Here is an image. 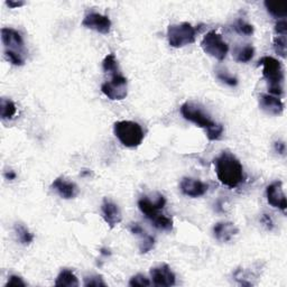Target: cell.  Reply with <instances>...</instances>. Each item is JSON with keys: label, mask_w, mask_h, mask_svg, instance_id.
I'll return each mask as SVG.
<instances>
[{"label": "cell", "mask_w": 287, "mask_h": 287, "mask_svg": "<svg viewBox=\"0 0 287 287\" xmlns=\"http://www.w3.org/2000/svg\"><path fill=\"white\" fill-rule=\"evenodd\" d=\"M82 25L103 35L109 34L111 29V20L109 17L99 14V12H90L86 15L82 21Z\"/></svg>", "instance_id": "cell-11"}, {"label": "cell", "mask_w": 287, "mask_h": 287, "mask_svg": "<svg viewBox=\"0 0 287 287\" xmlns=\"http://www.w3.org/2000/svg\"><path fill=\"white\" fill-rule=\"evenodd\" d=\"M102 69L106 73H110V74H114V73L120 72L119 71V65L117 62L115 54H108L106 58H104L102 62Z\"/></svg>", "instance_id": "cell-24"}, {"label": "cell", "mask_w": 287, "mask_h": 287, "mask_svg": "<svg viewBox=\"0 0 287 287\" xmlns=\"http://www.w3.org/2000/svg\"><path fill=\"white\" fill-rule=\"evenodd\" d=\"M6 287H9V286H15V287H18V286H26V283L23 281V278L17 276V275H11L9 278H8V282L6 283Z\"/></svg>", "instance_id": "cell-32"}, {"label": "cell", "mask_w": 287, "mask_h": 287, "mask_svg": "<svg viewBox=\"0 0 287 287\" xmlns=\"http://www.w3.org/2000/svg\"><path fill=\"white\" fill-rule=\"evenodd\" d=\"M266 197L267 201L273 208L281 209V210L285 213L287 203L286 197L283 190V182L275 181L272 184H269L266 189Z\"/></svg>", "instance_id": "cell-12"}, {"label": "cell", "mask_w": 287, "mask_h": 287, "mask_svg": "<svg viewBox=\"0 0 287 287\" xmlns=\"http://www.w3.org/2000/svg\"><path fill=\"white\" fill-rule=\"evenodd\" d=\"M150 284H151L150 281L145 275H143V274H137V275H135L130 278V281H129V286H133V287L150 286Z\"/></svg>", "instance_id": "cell-28"}, {"label": "cell", "mask_w": 287, "mask_h": 287, "mask_svg": "<svg viewBox=\"0 0 287 287\" xmlns=\"http://www.w3.org/2000/svg\"><path fill=\"white\" fill-rule=\"evenodd\" d=\"M142 237H143V240L141 243H139V251H141V254L149 253V251L153 249L155 246V239L154 237H151L147 233H145Z\"/></svg>", "instance_id": "cell-25"}, {"label": "cell", "mask_w": 287, "mask_h": 287, "mask_svg": "<svg viewBox=\"0 0 287 287\" xmlns=\"http://www.w3.org/2000/svg\"><path fill=\"white\" fill-rule=\"evenodd\" d=\"M150 277L155 286L171 287L176 283L175 274L172 272L167 264H160L158 266L150 269Z\"/></svg>", "instance_id": "cell-9"}, {"label": "cell", "mask_w": 287, "mask_h": 287, "mask_svg": "<svg viewBox=\"0 0 287 287\" xmlns=\"http://www.w3.org/2000/svg\"><path fill=\"white\" fill-rule=\"evenodd\" d=\"M215 166L218 180L230 189L237 188L245 181L242 164L232 153L222 151L215 158Z\"/></svg>", "instance_id": "cell-1"}, {"label": "cell", "mask_w": 287, "mask_h": 287, "mask_svg": "<svg viewBox=\"0 0 287 287\" xmlns=\"http://www.w3.org/2000/svg\"><path fill=\"white\" fill-rule=\"evenodd\" d=\"M238 228L232 222H218L213 227V236L220 242H228L238 233Z\"/></svg>", "instance_id": "cell-17"}, {"label": "cell", "mask_w": 287, "mask_h": 287, "mask_svg": "<svg viewBox=\"0 0 287 287\" xmlns=\"http://www.w3.org/2000/svg\"><path fill=\"white\" fill-rule=\"evenodd\" d=\"M101 254L104 255V256H110V255H111L110 250H109V249H106V248H102V249H101Z\"/></svg>", "instance_id": "cell-38"}, {"label": "cell", "mask_w": 287, "mask_h": 287, "mask_svg": "<svg viewBox=\"0 0 287 287\" xmlns=\"http://www.w3.org/2000/svg\"><path fill=\"white\" fill-rule=\"evenodd\" d=\"M101 212L103 220L106 221V223L109 225L110 228H115L116 225H118L121 222V220H123V215H121L119 207L108 199L103 200L101 204Z\"/></svg>", "instance_id": "cell-14"}, {"label": "cell", "mask_w": 287, "mask_h": 287, "mask_svg": "<svg viewBox=\"0 0 287 287\" xmlns=\"http://www.w3.org/2000/svg\"><path fill=\"white\" fill-rule=\"evenodd\" d=\"M114 133L119 142L128 148L138 147L144 139V132L141 125L135 121H117L114 125Z\"/></svg>", "instance_id": "cell-5"}, {"label": "cell", "mask_w": 287, "mask_h": 287, "mask_svg": "<svg viewBox=\"0 0 287 287\" xmlns=\"http://www.w3.org/2000/svg\"><path fill=\"white\" fill-rule=\"evenodd\" d=\"M258 65L263 67V76L268 84L269 94L280 98L284 93V68L280 61L272 56H264Z\"/></svg>", "instance_id": "cell-3"}, {"label": "cell", "mask_w": 287, "mask_h": 287, "mask_svg": "<svg viewBox=\"0 0 287 287\" xmlns=\"http://www.w3.org/2000/svg\"><path fill=\"white\" fill-rule=\"evenodd\" d=\"M201 47L204 53L212 56L218 61H223L227 58L229 52V46L222 40V36L215 30L209 32L201 41Z\"/></svg>", "instance_id": "cell-7"}, {"label": "cell", "mask_w": 287, "mask_h": 287, "mask_svg": "<svg viewBox=\"0 0 287 287\" xmlns=\"http://www.w3.org/2000/svg\"><path fill=\"white\" fill-rule=\"evenodd\" d=\"M195 37H197V28L190 23L169 25L167 28L168 44L174 49L193 44Z\"/></svg>", "instance_id": "cell-6"}, {"label": "cell", "mask_w": 287, "mask_h": 287, "mask_svg": "<svg viewBox=\"0 0 287 287\" xmlns=\"http://www.w3.org/2000/svg\"><path fill=\"white\" fill-rule=\"evenodd\" d=\"M275 149H276V151H278V153L283 155L285 153V144L283 142L275 143Z\"/></svg>", "instance_id": "cell-36"}, {"label": "cell", "mask_w": 287, "mask_h": 287, "mask_svg": "<svg viewBox=\"0 0 287 287\" xmlns=\"http://www.w3.org/2000/svg\"><path fill=\"white\" fill-rule=\"evenodd\" d=\"M15 232L17 234V238L20 241V243L23 245H29L30 242H33L34 236L33 233L29 231V230L25 227L24 224L21 223H16L15 224Z\"/></svg>", "instance_id": "cell-22"}, {"label": "cell", "mask_w": 287, "mask_h": 287, "mask_svg": "<svg viewBox=\"0 0 287 287\" xmlns=\"http://www.w3.org/2000/svg\"><path fill=\"white\" fill-rule=\"evenodd\" d=\"M1 41L5 46L7 60L16 67L25 64V45L21 35L16 29L9 27L1 28Z\"/></svg>", "instance_id": "cell-4"}, {"label": "cell", "mask_w": 287, "mask_h": 287, "mask_svg": "<svg viewBox=\"0 0 287 287\" xmlns=\"http://www.w3.org/2000/svg\"><path fill=\"white\" fill-rule=\"evenodd\" d=\"M166 204V199L164 198V195L157 193L156 194V198L153 200H150L148 197H143L138 201V208L141 210L147 219H154L156 215H160L159 211L165 207Z\"/></svg>", "instance_id": "cell-10"}, {"label": "cell", "mask_w": 287, "mask_h": 287, "mask_svg": "<svg viewBox=\"0 0 287 287\" xmlns=\"http://www.w3.org/2000/svg\"><path fill=\"white\" fill-rule=\"evenodd\" d=\"M262 222H263L265 225H266L267 229H269V230L273 229V221H272L271 216H269V215H264L263 218H262Z\"/></svg>", "instance_id": "cell-34"}, {"label": "cell", "mask_w": 287, "mask_h": 287, "mask_svg": "<svg viewBox=\"0 0 287 287\" xmlns=\"http://www.w3.org/2000/svg\"><path fill=\"white\" fill-rule=\"evenodd\" d=\"M85 287H106L107 284L103 282L102 276L100 275H90L84 277Z\"/></svg>", "instance_id": "cell-27"}, {"label": "cell", "mask_w": 287, "mask_h": 287, "mask_svg": "<svg viewBox=\"0 0 287 287\" xmlns=\"http://www.w3.org/2000/svg\"><path fill=\"white\" fill-rule=\"evenodd\" d=\"M255 49L251 45H246L243 47H238L234 51V60L239 63H247L254 58Z\"/></svg>", "instance_id": "cell-21"}, {"label": "cell", "mask_w": 287, "mask_h": 287, "mask_svg": "<svg viewBox=\"0 0 287 287\" xmlns=\"http://www.w3.org/2000/svg\"><path fill=\"white\" fill-rule=\"evenodd\" d=\"M5 177L7 178V180H15V178L17 177V174L14 172V171H8L5 173Z\"/></svg>", "instance_id": "cell-37"}, {"label": "cell", "mask_w": 287, "mask_h": 287, "mask_svg": "<svg viewBox=\"0 0 287 287\" xmlns=\"http://www.w3.org/2000/svg\"><path fill=\"white\" fill-rule=\"evenodd\" d=\"M52 189L55 190L59 193L61 198L65 200L74 199L79 194V188L73 182L67 181L65 178L59 177L52 183Z\"/></svg>", "instance_id": "cell-16"}, {"label": "cell", "mask_w": 287, "mask_h": 287, "mask_svg": "<svg viewBox=\"0 0 287 287\" xmlns=\"http://www.w3.org/2000/svg\"><path fill=\"white\" fill-rule=\"evenodd\" d=\"M6 5L9 8H19L21 6L25 5L24 1H12V0H9V1H6Z\"/></svg>", "instance_id": "cell-35"}, {"label": "cell", "mask_w": 287, "mask_h": 287, "mask_svg": "<svg viewBox=\"0 0 287 287\" xmlns=\"http://www.w3.org/2000/svg\"><path fill=\"white\" fill-rule=\"evenodd\" d=\"M259 106L268 115L280 116L284 111V103L275 95L262 93L259 95Z\"/></svg>", "instance_id": "cell-15"}, {"label": "cell", "mask_w": 287, "mask_h": 287, "mask_svg": "<svg viewBox=\"0 0 287 287\" xmlns=\"http://www.w3.org/2000/svg\"><path fill=\"white\" fill-rule=\"evenodd\" d=\"M150 222L153 223L155 228L164 230V231H171L173 229V220L164 215H156L154 219L150 220Z\"/></svg>", "instance_id": "cell-23"}, {"label": "cell", "mask_w": 287, "mask_h": 287, "mask_svg": "<svg viewBox=\"0 0 287 287\" xmlns=\"http://www.w3.org/2000/svg\"><path fill=\"white\" fill-rule=\"evenodd\" d=\"M181 114L183 118L206 129L209 141H218L223 134V126L216 124L211 117L206 114L201 107L192 102H185L181 106Z\"/></svg>", "instance_id": "cell-2"}, {"label": "cell", "mask_w": 287, "mask_h": 287, "mask_svg": "<svg viewBox=\"0 0 287 287\" xmlns=\"http://www.w3.org/2000/svg\"><path fill=\"white\" fill-rule=\"evenodd\" d=\"M181 192L189 198H200L207 193L208 184L192 177H184L180 184Z\"/></svg>", "instance_id": "cell-13"}, {"label": "cell", "mask_w": 287, "mask_h": 287, "mask_svg": "<svg viewBox=\"0 0 287 287\" xmlns=\"http://www.w3.org/2000/svg\"><path fill=\"white\" fill-rule=\"evenodd\" d=\"M234 29H236V32H238L239 34H243V35H251L254 33V26L246 23V21H243L241 19H239L236 24H234Z\"/></svg>", "instance_id": "cell-29"}, {"label": "cell", "mask_w": 287, "mask_h": 287, "mask_svg": "<svg viewBox=\"0 0 287 287\" xmlns=\"http://www.w3.org/2000/svg\"><path fill=\"white\" fill-rule=\"evenodd\" d=\"M129 230L132 231V233L134 234H137V236H144L145 234V230H144L141 225L138 223H132L129 225Z\"/></svg>", "instance_id": "cell-33"}, {"label": "cell", "mask_w": 287, "mask_h": 287, "mask_svg": "<svg viewBox=\"0 0 287 287\" xmlns=\"http://www.w3.org/2000/svg\"><path fill=\"white\" fill-rule=\"evenodd\" d=\"M274 50L283 59L286 58V36L274 37Z\"/></svg>", "instance_id": "cell-26"}, {"label": "cell", "mask_w": 287, "mask_h": 287, "mask_svg": "<svg viewBox=\"0 0 287 287\" xmlns=\"http://www.w3.org/2000/svg\"><path fill=\"white\" fill-rule=\"evenodd\" d=\"M265 7L272 16L276 18H285L287 16V2L286 1H265Z\"/></svg>", "instance_id": "cell-19"}, {"label": "cell", "mask_w": 287, "mask_h": 287, "mask_svg": "<svg viewBox=\"0 0 287 287\" xmlns=\"http://www.w3.org/2000/svg\"><path fill=\"white\" fill-rule=\"evenodd\" d=\"M16 104L10 99L1 98V100H0V117L3 120L12 119L16 116Z\"/></svg>", "instance_id": "cell-20"}, {"label": "cell", "mask_w": 287, "mask_h": 287, "mask_svg": "<svg viewBox=\"0 0 287 287\" xmlns=\"http://www.w3.org/2000/svg\"><path fill=\"white\" fill-rule=\"evenodd\" d=\"M275 33L277 36H286L287 35V21L285 19L278 20L275 25Z\"/></svg>", "instance_id": "cell-31"}, {"label": "cell", "mask_w": 287, "mask_h": 287, "mask_svg": "<svg viewBox=\"0 0 287 287\" xmlns=\"http://www.w3.org/2000/svg\"><path fill=\"white\" fill-rule=\"evenodd\" d=\"M54 285L58 287H77L79 281L71 269H62L56 277Z\"/></svg>", "instance_id": "cell-18"}, {"label": "cell", "mask_w": 287, "mask_h": 287, "mask_svg": "<svg viewBox=\"0 0 287 287\" xmlns=\"http://www.w3.org/2000/svg\"><path fill=\"white\" fill-rule=\"evenodd\" d=\"M102 93L108 99L114 100H124L128 94L127 90V79L121 74V72H117L111 74V80L103 82L101 85Z\"/></svg>", "instance_id": "cell-8"}, {"label": "cell", "mask_w": 287, "mask_h": 287, "mask_svg": "<svg viewBox=\"0 0 287 287\" xmlns=\"http://www.w3.org/2000/svg\"><path fill=\"white\" fill-rule=\"evenodd\" d=\"M216 77L220 81H222L223 83L228 84L230 86H236L238 84V80L237 77H234L232 75H230L228 72H223V71H218L216 72Z\"/></svg>", "instance_id": "cell-30"}]
</instances>
